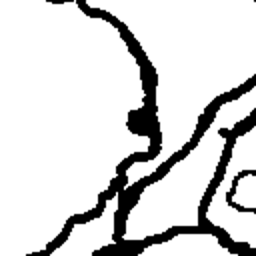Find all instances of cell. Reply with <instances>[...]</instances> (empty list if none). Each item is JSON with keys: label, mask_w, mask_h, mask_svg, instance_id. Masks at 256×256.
<instances>
[{"label": "cell", "mask_w": 256, "mask_h": 256, "mask_svg": "<svg viewBox=\"0 0 256 256\" xmlns=\"http://www.w3.org/2000/svg\"><path fill=\"white\" fill-rule=\"evenodd\" d=\"M256 116V82L224 98L196 140L160 176L138 186L120 218V244H140L182 228H204L202 210L224 166L236 128Z\"/></svg>", "instance_id": "6da1fadb"}, {"label": "cell", "mask_w": 256, "mask_h": 256, "mask_svg": "<svg viewBox=\"0 0 256 256\" xmlns=\"http://www.w3.org/2000/svg\"><path fill=\"white\" fill-rule=\"evenodd\" d=\"M122 200L124 194L120 188L108 192L98 214L74 218L64 236L46 250V256H96L106 248L118 246Z\"/></svg>", "instance_id": "7a4b0ae2"}, {"label": "cell", "mask_w": 256, "mask_h": 256, "mask_svg": "<svg viewBox=\"0 0 256 256\" xmlns=\"http://www.w3.org/2000/svg\"><path fill=\"white\" fill-rule=\"evenodd\" d=\"M224 234L212 228H182L166 238H154L134 256H244L224 242Z\"/></svg>", "instance_id": "3957f363"}, {"label": "cell", "mask_w": 256, "mask_h": 256, "mask_svg": "<svg viewBox=\"0 0 256 256\" xmlns=\"http://www.w3.org/2000/svg\"><path fill=\"white\" fill-rule=\"evenodd\" d=\"M242 172H256V116L230 138L224 166L212 190L226 188Z\"/></svg>", "instance_id": "277c9868"}]
</instances>
